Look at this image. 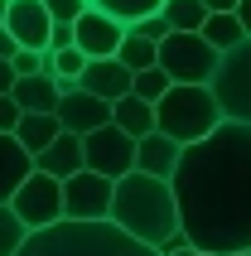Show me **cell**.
I'll list each match as a JSON object with an SVG mask.
<instances>
[{"mask_svg": "<svg viewBox=\"0 0 251 256\" xmlns=\"http://www.w3.org/2000/svg\"><path fill=\"white\" fill-rule=\"evenodd\" d=\"M121 39H126V24L106 20L102 10H82L78 24H72V48H78L87 63H92V58H116Z\"/></svg>", "mask_w": 251, "mask_h": 256, "instance_id": "10", "label": "cell"}, {"mask_svg": "<svg viewBox=\"0 0 251 256\" xmlns=\"http://www.w3.org/2000/svg\"><path fill=\"white\" fill-rule=\"evenodd\" d=\"M237 5H242V0H203L208 14H237Z\"/></svg>", "mask_w": 251, "mask_h": 256, "instance_id": "30", "label": "cell"}, {"mask_svg": "<svg viewBox=\"0 0 251 256\" xmlns=\"http://www.w3.org/2000/svg\"><path fill=\"white\" fill-rule=\"evenodd\" d=\"M58 48H72V24H54V34H48V54H58Z\"/></svg>", "mask_w": 251, "mask_h": 256, "instance_id": "29", "label": "cell"}, {"mask_svg": "<svg viewBox=\"0 0 251 256\" xmlns=\"http://www.w3.org/2000/svg\"><path fill=\"white\" fill-rule=\"evenodd\" d=\"M237 24H242V34L251 39V0H242V5H237Z\"/></svg>", "mask_w": 251, "mask_h": 256, "instance_id": "33", "label": "cell"}, {"mask_svg": "<svg viewBox=\"0 0 251 256\" xmlns=\"http://www.w3.org/2000/svg\"><path fill=\"white\" fill-rule=\"evenodd\" d=\"M222 126V112L212 102V87H169L154 102V130L174 145H198Z\"/></svg>", "mask_w": 251, "mask_h": 256, "instance_id": "4", "label": "cell"}, {"mask_svg": "<svg viewBox=\"0 0 251 256\" xmlns=\"http://www.w3.org/2000/svg\"><path fill=\"white\" fill-rule=\"evenodd\" d=\"M130 34H136V39H145V44H154V48H160V44L169 39V24H164V14H150V20H140V24H130Z\"/></svg>", "mask_w": 251, "mask_h": 256, "instance_id": "27", "label": "cell"}, {"mask_svg": "<svg viewBox=\"0 0 251 256\" xmlns=\"http://www.w3.org/2000/svg\"><path fill=\"white\" fill-rule=\"evenodd\" d=\"M78 87H82L87 97L116 106L121 97H130V72H126L116 58H92V63L82 68V78H78Z\"/></svg>", "mask_w": 251, "mask_h": 256, "instance_id": "13", "label": "cell"}, {"mask_svg": "<svg viewBox=\"0 0 251 256\" xmlns=\"http://www.w3.org/2000/svg\"><path fill=\"white\" fill-rule=\"evenodd\" d=\"M198 34H203V44H208V48H218V54H227V48H237V44L246 39V34H242V24H237V14H208Z\"/></svg>", "mask_w": 251, "mask_h": 256, "instance_id": "22", "label": "cell"}, {"mask_svg": "<svg viewBox=\"0 0 251 256\" xmlns=\"http://www.w3.org/2000/svg\"><path fill=\"white\" fill-rule=\"evenodd\" d=\"M14 54H20V44H14L10 34H5V24H0V58H5V63H10Z\"/></svg>", "mask_w": 251, "mask_h": 256, "instance_id": "32", "label": "cell"}, {"mask_svg": "<svg viewBox=\"0 0 251 256\" xmlns=\"http://www.w3.org/2000/svg\"><path fill=\"white\" fill-rule=\"evenodd\" d=\"M160 5L164 0H87V10H102L106 20H116V24H140V20H150V14H160Z\"/></svg>", "mask_w": 251, "mask_h": 256, "instance_id": "20", "label": "cell"}, {"mask_svg": "<svg viewBox=\"0 0 251 256\" xmlns=\"http://www.w3.org/2000/svg\"><path fill=\"white\" fill-rule=\"evenodd\" d=\"M24 242H29V228L14 218L10 203H0V256H20Z\"/></svg>", "mask_w": 251, "mask_h": 256, "instance_id": "24", "label": "cell"}, {"mask_svg": "<svg viewBox=\"0 0 251 256\" xmlns=\"http://www.w3.org/2000/svg\"><path fill=\"white\" fill-rule=\"evenodd\" d=\"M188 252L251 256V126H222L208 140L184 145L169 179Z\"/></svg>", "mask_w": 251, "mask_h": 256, "instance_id": "1", "label": "cell"}, {"mask_svg": "<svg viewBox=\"0 0 251 256\" xmlns=\"http://www.w3.org/2000/svg\"><path fill=\"white\" fill-rule=\"evenodd\" d=\"M169 87H174V82H169L164 72H160V63H154V68H145V72H136V78H130V97H140V102H150V106H154Z\"/></svg>", "mask_w": 251, "mask_h": 256, "instance_id": "25", "label": "cell"}, {"mask_svg": "<svg viewBox=\"0 0 251 256\" xmlns=\"http://www.w3.org/2000/svg\"><path fill=\"white\" fill-rule=\"evenodd\" d=\"M112 126L121 130V136H130V140H145V136L154 130V106L140 102V97H121L112 106Z\"/></svg>", "mask_w": 251, "mask_h": 256, "instance_id": "18", "label": "cell"}, {"mask_svg": "<svg viewBox=\"0 0 251 256\" xmlns=\"http://www.w3.org/2000/svg\"><path fill=\"white\" fill-rule=\"evenodd\" d=\"M160 14H164L169 34H198V29H203V20H208L203 0H164V5H160Z\"/></svg>", "mask_w": 251, "mask_h": 256, "instance_id": "21", "label": "cell"}, {"mask_svg": "<svg viewBox=\"0 0 251 256\" xmlns=\"http://www.w3.org/2000/svg\"><path fill=\"white\" fill-rule=\"evenodd\" d=\"M212 102L222 121L232 126H251V39H242L237 48H227L218 58V72H212Z\"/></svg>", "mask_w": 251, "mask_h": 256, "instance_id": "5", "label": "cell"}, {"mask_svg": "<svg viewBox=\"0 0 251 256\" xmlns=\"http://www.w3.org/2000/svg\"><path fill=\"white\" fill-rule=\"evenodd\" d=\"M14 218L24 222L29 232H44V228H58L63 222V184L58 179H48V174H29L24 184L14 188V198H10Z\"/></svg>", "mask_w": 251, "mask_h": 256, "instance_id": "8", "label": "cell"}, {"mask_svg": "<svg viewBox=\"0 0 251 256\" xmlns=\"http://www.w3.org/2000/svg\"><path fill=\"white\" fill-rule=\"evenodd\" d=\"M5 34H10L20 48L29 54H44L48 48V34H54V20L39 0H10L5 5Z\"/></svg>", "mask_w": 251, "mask_h": 256, "instance_id": "11", "label": "cell"}, {"mask_svg": "<svg viewBox=\"0 0 251 256\" xmlns=\"http://www.w3.org/2000/svg\"><path fill=\"white\" fill-rule=\"evenodd\" d=\"M20 256H160V252L126 237L116 222H58V228L29 232Z\"/></svg>", "mask_w": 251, "mask_h": 256, "instance_id": "3", "label": "cell"}, {"mask_svg": "<svg viewBox=\"0 0 251 256\" xmlns=\"http://www.w3.org/2000/svg\"><path fill=\"white\" fill-rule=\"evenodd\" d=\"M14 126H20V106L14 97H0V136H14Z\"/></svg>", "mask_w": 251, "mask_h": 256, "instance_id": "28", "label": "cell"}, {"mask_svg": "<svg viewBox=\"0 0 251 256\" xmlns=\"http://www.w3.org/2000/svg\"><path fill=\"white\" fill-rule=\"evenodd\" d=\"M179 256H203V252H179Z\"/></svg>", "mask_w": 251, "mask_h": 256, "instance_id": "35", "label": "cell"}, {"mask_svg": "<svg viewBox=\"0 0 251 256\" xmlns=\"http://www.w3.org/2000/svg\"><path fill=\"white\" fill-rule=\"evenodd\" d=\"M82 170L102 174V179H126V174L136 170V140L121 136L116 126H102L92 136H82Z\"/></svg>", "mask_w": 251, "mask_h": 256, "instance_id": "9", "label": "cell"}, {"mask_svg": "<svg viewBox=\"0 0 251 256\" xmlns=\"http://www.w3.org/2000/svg\"><path fill=\"white\" fill-rule=\"evenodd\" d=\"M154 54H160V48H154V44H145V39H136V34H130V29H126V39H121V48H116V63H121V68L130 72V78H136V72H145V68H154Z\"/></svg>", "mask_w": 251, "mask_h": 256, "instance_id": "23", "label": "cell"}, {"mask_svg": "<svg viewBox=\"0 0 251 256\" xmlns=\"http://www.w3.org/2000/svg\"><path fill=\"white\" fill-rule=\"evenodd\" d=\"M58 136H63L58 116H20V126H14V140H20V150H24L29 160L44 155V150H48Z\"/></svg>", "mask_w": 251, "mask_h": 256, "instance_id": "19", "label": "cell"}, {"mask_svg": "<svg viewBox=\"0 0 251 256\" xmlns=\"http://www.w3.org/2000/svg\"><path fill=\"white\" fill-rule=\"evenodd\" d=\"M218 58L222 54L208 48L203 34H169L160 44V54H154V63L174 87H208L212 72H218Z\"/></svg>", "mask_w": 251, "mask_h": 256, "instance_id": "6", "label": "cell"}, {"mask_svg": "<svg viewBox=\"0 0 251 256\" xmlns=\"http://www.w3.org/2000/svg\"><path fill=\"white\" fill-rule=\"evenodd\" d=\"M112 198L116 184L92 170H78L63 179V222H112Z\"/></svg>", "mask_w": 251, "mask_h": 256, "instance_id": "7", "label": "cell"}, {"mask_svg": "<svg viewBox=\"0 0 251 256\" xmlns=\"http://www.w3.org/2000/svg\"><path fill=\"white\" fill-rule=\"evenodd\" d=\"M112 222L136 237L140 246H160L169 237H179V203H174V188L150 179V174H126L116 179V198H112Z\"/></svg>", "mask_w": 251, "mask_h": 256, "instance_id": "2", "label": "cell"}, {"mask_svg": "<svg viewBox=\"0 0 251 256\" xmlns=\"http://www.w3.org/2000/svg\"><path fill=\"white\" fill-rule=\"evenodd\" d=\"M58 126L68 130V136H92V130H102V126H112V106L106 102H97V97H87L82 87H72V92H63L58 97Z\"/></svg>", "mask_w": 251, "mask_h": 256, "instance_id": "12", "label": "cell"}, {"mask_svg": "<svg viewBox=\"0 0 251 256\" xmlns=\"http://www.w3.org/2000/svg\"><path fill=\"white\" fill-rule=\"evenodd\" d=\"M29 174H34V160L20 150V140H14V136H0V203H10L14 188L24 184Z\"/></svg>", "mask_w": 251, "mask_h": 256, "instance_id": "17", "label": "cell"}, {"mask_svg": "<svg viewBox=\"0 0 251 256\" xmlns=\"http://www.w3.org/2000/svg\"><path fill=\"white\" fill-rule=\"evenodd\" d=\"M179 155H184V145H174L169 136L150 130L145 140H136V174H150V179L169 184L174 170H179Z\"/></svg>", "mask_w": 251, "mask_h": 256, "instance_id": "14", "label": "cell"}, {"mask_svg": "<svg viewBox=\"0 0 251 256\" xmlns=\"http://www.w3.org/2000/svg\"><path fill=\"white\" fill-rule=\"evenodd\" d=\"M5 5H10V0H0V24H5Z\"/></svg>", "mask_w": 251, "mask_h": 256, "instance_id": "34", "label": "cell"}, {"mask_svg": "<svg viewBox=\"0 0 251 256\" xmlns=\"http://www.w3.org/2000/svg\"><path fill=\"white\" fill-rule=\"evenodd\" d=\"M54 24H78V14L87 10V0H39Z\"/></svg>", "mask_w": 251, "mask_h": 256, "instance_id": "26", "label": "cell"}, {"mask_svg": "<svg viewBox=\"0 0 251 256\" xmlns=\"http://www.w3.org/2000/svg\"><path fill=\"white\" fill-rule=\"evenodd\" d=\"M10 92H14V68L0 58V97H10Z\"/></svg>", "mask_w": 251, "mask_h": 256, "instance_id": "31", "label": "cell"}, {"mask_svg": "<svg viewBox=\"0 0 251 256\" xmlns=\"http://www.w3.org/2000/svg\"><path fill=\"white\" fill-rule=\"evenodd\" d=\"M10 97H14V106H20V116H54L63 92H58L54 78H20Z\"/></svg>", "mask_w": 251, "mask_h": 256, "instance_id": "16", "label": "cell"}, {"mask_svg": "<svg viewBox=\"0 0 251 256\" xmlns=\"http://www.w3.org/2000/svg\"><path fill=\"white\" fill-rule=\"evenodd\" d=\"M34 170L48 174V179H58V184H63V179H72V174L82 170V140L63 130V136H58L44 155H34Z\"/></svg>", "mask_w": 251, "mask_h": 256, "instance_id": "15", "label": "cell"}]
</instances>
